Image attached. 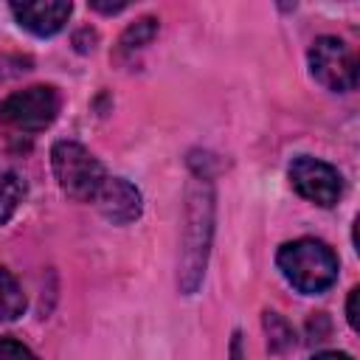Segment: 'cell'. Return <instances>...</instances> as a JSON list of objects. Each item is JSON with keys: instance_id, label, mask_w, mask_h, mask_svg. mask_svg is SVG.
<instances>
[{"instance_id": "obj_2", "label": "cell", "mask_w": 360, "mask_h": 360, "mask_svg": "<svg viewBox=\"0 0 360 360\" xmlns=\"http://www.w3.org/2000/svg\"><path fill=\"white\" fill-rule=\"evenodd\" d=\"M278 270L284 278L307 295H318L338 281V256L321 239H295L281 245Z\"/></svg>"}, {"instance_id": "obj_17", "label": "cell", "mask_w": 360, "mask_h": 360, "mask_svg": "<svg viewBox=\"0 0 360 360\" xmlns=\"http://www.w3.org/2000/svg\"><path fill=\"white\" fill-rule=\"evenodd\" d=\"M231 360H242V340H239V332H236L233 340H231Z\"/></svg>"}, {"instance_id": "obj_13", "label": "cell", "mask_w": 360, "mask_h": 360, "mask_svg": "<svg viewBox=\"0 0 360 360\" xmlns=\"http://www.w3.org/2000/svg\"><path fill=\"white\" fill-rule=\"evenodd\" d=\"M0 360H37V357L20 340H0Z\"/></svg>"}, {"instance_id": "obj_6", "label": "cell", "mask_w": 360, "mask_h": 360, "mask_svg": "<svg viewBox=\"0 0 360 360\" xmlns=\"http://www.w3.org/2000/svg\"><path fill=\"white\" fill-rule=\"evenodd\" d=\"M290 183L301 197H307L309 202L323 205V208L335 205L343 194L340 172L318 158H309V155H301L290 163Z\"/></svg>"}, {"instance_id": "obj_9", "label": "cell", "mask_w": 360, "mask_h": 360, "mask_svg": "<svg viewBox=\"0 0 360 360\" xmlns=\"http://www.w3.org/2000/svg\"><path fill=\"white\" fill-rule=\"evenodd\" d=\"M155 34H158V20L141 17L138 22H132V25L121 34V39H118V45H115V59H129V56H135L138 51H143V48L155 39Z\"/></svg>"}, {"instance_id": "obj_8", "label": "cell", "mask_w": 360, "mask_h": 360, "mask_svg": "<svg viewBox=\"0 0 360 360\" xmlns=\"http://www.w3.org/2000/svg\"><path fill=\"white\" fill-rule=\"evenodd\" d=\"M73 6L68 0H28V3H11V14L17 22L37 34V37H51L65 28Z\"/></svg>"}, {"instance_id": "obj_14", "label": "cell", "mask_w": 360, "mask_h": 360, "mask_svg": "<svg viewBox=\"0 0 360 360\" xmlns=\"http://www.w3.org/2000/svg\"><path fill=\"white\" fill-rule=\"evenodd\" d=\"M357 298H360V290L354 287V290L349 292V304H346V318H349V326H352V329L360 326V321H357Z\"/></svg>"}, {"instance_id": "obj_3", "label": "cell", "mask_w": 360, "mask_h": 360, "mask_svg": "<svg viewBox=\"0 0 360 360\" xmlns=\"http://www.w3.org/2000/svg\"><path fill=\"white\" fill-rule=\"evenodd\" d=\"M53 174L59 180V188L73 200H93L107 180L104 166L76 141H59L51 149Z\"/></svg>"}, {"instance_id": "obj_15", "label": "cell", "mask_w": 360, "mask_h": 360, "mask_svg": "<svg viewBox=\"0 0 360 360\" xmlns=\"http://www.w3.org/2000/svg\"><path fill=\"white\" fill-rule=\"evenodd\" d=\"M90 8H93V11H101V14H118L121 8H127V3H124V0H121V3H101V0H93Z\"/></svg>"}, {"instance_id": "obj_5", "label": "cell", "mask_w": 360, "mask_h": 360, "mask_svg": "<svg viewBox=\"0 0 360 360\" xmlns=\"http://www.w3.org/2000/svg\"><path fill=\"white\" fill-rule=\"evenodd\" d=\"M309 70L326 90L346 93L357 84V59L338 37H318L309 48Z\"/></svg>"}, {"instance_id": "obj_7", "label": "cell", "mask_w": 360, "mask_h": 360, "mask_svg": "<svg viewBox=\"0 0 360 360\" xmlns=\"http://www.w3.org/2000/svg\"><path fill=\"white\" fill-rule=\"evenodd\" d=\"M93 202L101 211V217H107L115 225H127V222L138 219L141 208H143L141 191L129 180H124V177H107L101 183L98 194L93 197Z\"/></svg>"}, {"instance_id": "obj_10", "label": "cell", "mask_w": 360, "mask_h": 360, "mask_svg": "<svg viewBox=\"0 0 360 360\" xmlns=\"http://www.w3.org/2000/svg\"><path fill=\"white\" fill-rule=\"evenodd\" d=\"M25 197V180L17 172L0 174V225H6Z\"/></svg>"}, {"instance_id": "obj_11", "label": "cell", "mask_w": 360, "mask_h": 360, "mask_svg": "<svg viewBox=\"0 0 360 360\" xmlns=\"http://www.w3.org/2000/svg\"><path fill=\"white\" fill-rule=\"evenodd\" d=\"M25 309V295L17 284V278L0 267V321H14Z\"/></svg>"}, {"instance_id": "obj_1", "label": "cell", "mask_w": 360, "mask_h": 360, "mask_svg": "<svg viewBox=\"0 0 360 360\" xmlns=\"http://www.w3.org/2000/svg\"><path fill=\"white\" fill-rule=\"evenodd\" d=\"M211 233H214V188L205 177H197L186 191V225H183L180 262H177V284L186 295H191L205 276Z\"/></svg>"}, {"instance_id": "obj_4", "label": "cell", "mask_w": 360, "mask_h": 360, "mask_svg": "<svg viewBox=\"0 0 360 360\" xmlns=\"http://www.w3.org/2000/svg\"><path fill=\"white\" fill-rule=\"evenodd\" d=\"M56 112H59V96L51 84H34L0 101V124L25 132L45 129L56 118Z\"/></svg>"}, {"instance_id": "obj_12", "label": "cell", "mask_w": 360, "mask_h": 360, "mask_svg": "<svg viewBox=\"0 0 360 360\" xmlns=\"http://www.w3.org/2000/svg\"><path fill=\"white\" fill-rule=\"evenodd\" d=\"M264 332H267V343L273 352H284L292 346V329L281 315L264 312Z\"/></svg>"}, {"instance_id": "obj_16", "label": "cell", "mask_w": 360, "mask_h": 360, "mask_svg": "<svg viewBox=\"0 0 360 360\" xmlns=\"http://www.w3.org/2000/svg\"><path fill=\"white\" fill-rule=\"evenodd\" d=\"M309 360H352V357L346 352H321V354H315Z\"/></svg>"}]
</instances>
